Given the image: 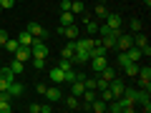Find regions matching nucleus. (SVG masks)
<instances>
[{
  "instance_id": "f257e3e1",
  "label": "nucleus",
  "mask_w": 151,
  "mask_h": 113,
  "mask_svg": "<svg viewBox=\"0 0 151 113\" xmlns=\"http://www.w3.org/2000/svg\"><path fill=\"white\" fill-rule=\"evenodd\" d=\"M30 55L48 58V45H45V38H33V43H30Z\"/></svg>"
},
{
  "instance_id": "f03ea898",
  "label": "nucleus",
  "mask_w": 151,
  "mask_h": 113,
  "mask_svg": "<svg viewBox=\"0 0 151 113\" xmlns=\"http://www.w3.org/2000/svg\"><path fill=\"white\" fill-rule=\"evenodd\" d=\"M134 45H136V48H139L141 53L146 55V58L151 55V45H149V38H146V35H141V33H136V35H134Z\"/></svg>"
},
{
  "instance_id": "7ed1b4c3",
  "label": "nucleus",
  "mask_w": 151,
  "mask_h": 113,
  "mask_svg": "<svg viewBox=\"0 0 151 113\" xmlns=\"http://www.w3.org/2000/svg\"><path fill=\"white\" fill-rule=\"evenodd\" d=\"M58 35H63L65 40H76L81 33H78V25H76V23H70V25H60L58 28Z\"/></svg>"
},
{
  "instance_id": "20e7f679",
  "label": "nucleus",
  "mask_w": 151,
  "mask_h": 113,
  "mask_svg": "<svg viewBox=\"0 0 151 113\" xmlns=\"http://www.w3.org/2000/svg\"><path fill=\"white\" fill-rule=\"evenodd\" d=\"M108 88H111L113 98H121V96H124V88H126V81H124V78H119V75H116V78H113V81L108 83Z\"/></svg>"
},
{
  "instance_id": "39448f33",
  "label": "nucleus",
  "mask_w": 151,
  "mask_h": 113,
  "mask_svg": "<svg viewBox=\"0 0 151 113\" xmlns=\"http://www.w3.org/2000/svg\"><path fill=\"white\" fill-rule=\"evenodd\" d=\"M43 96H45V101H48V103H58V101H63V93H60L58 86H48Z\"/></svg>"
},
{
  "instance_id": "423d86ee",
  "label": "nucleus",
  "mask_w": 151,
  "mask_h": 113,
  "mask_svg": "<svg viewBox=\"0 0 151 113\" xmlns=\"http://www.w3.org/2000/svg\"><path fill=\"white\" fill-rule=\"evenodd\" d=\"M48 78L55 83V86H63V83H65V70L55 65V68H50V70H48Z\"/></svg>"
},
{
  "instance_id": "0eeeda50",
  "label": "nucleus",
  "mask_w": 151,
  "mask_h": 113,
  "mask_svg": "<svg viewBox=\"0 0 151 113\" xmlns=\"http://www.w3.org/2000/svg\"><path fill=\"white\" fill-rule=\"evenodd\" d=\"M25 30L30 33L33 38H45V35H48V30H45V28L40 25V23H28V25H25Z\"/></svg>"
},
{
  "instance_id": "6e6552de",
  "label": "nucleus",
  "mask_w": 151,
  "mask_h": 113,
  "mask_svg": "<svg viewBox=\"0 0 151 113\" xmlns=\"http://www.w3.org/2000/svg\"><path fill=\"white\" fill-rule=\"evenodd\" d=\"M131 45H134V35H129V33L121 30L119 40H116V48H119V50H126V48H131Z\"/></svg>"
},
{
  "instance_id": "1a4fd4ad",
  "label": "nucleus",
  "mask_w": 151,
  "mask_h": 113,
  "mask_svg": "<svg viewBox=\"0 0 151 113\" xmlns=\"http://www.w3.org/2000/svg\"><path fill=\"white\" fill-rule=\"evenodd\" d=\"M106 25L111 28V30H121L124 20H121V15H116V13H108V15H106Z\"/></svg>"
},
{
  "instance_id": "9d476101",
  "label": "nucleus",
  "mask_w": 151,
  "mask_h": 113,
  "mask_svg": "<svg viewBox=\"0 0 151 113\" xmlns=\"http://www.w3.org/2000/svg\"><path fill=\"white\" fill-rule=\"evenodd\" d=\"M70 93H73V96H78V98L86 93V83H83V78H76V81H70Z\"/></svg>"
},
{
  "instance_id": "9b49d317",
  "label": "nucleus",
  "mask_w": 151,
  "mask_h": 113,
  "mask_svg": "<svg viewBox=\"0 0 151 113\" xmlns=\"http://www.w3.org/2000/svg\"><path fill=\"white\" fill-rule=\"evenodd\" d=\"M10 101H13V98L8 96V91H0V113H10L13 111Z\"/></svg>"
},
{
  "instance_id": "f8f14e48",
  "label": "nucleus",
  "mask_w": 151,
  "mask_h": 113,
  "mask_svg": "<svg viewBox=\"0 0 151 113\" xmlns=\"http://www.w3.org/2000/svg\"><path fill=\"white\" fill-rule=\"evenodd\" d=\"M124 53H126V58H129L131 63H141V58H144V53H141V50L136 48V45H131V48H126Z\"/></svg>"
},
{
  "instance_id": "ddd939ff",
  "label": "nucleus",
  "mask_w": 151,
  "mask_h": 113,
  "mask_svg": "<svg viewBox=\"0 0 151 113\" xmlns=\"http://www.w3.org/2000/svg\"><path fill=\"white\" fill-rule=\"evenodd\" d=\"M13 58H18V60H23V63H28V60H30V48H28V45H18V50L13 53Z\"/></svg>"
},
{
  "instance_id": "4468645a",
  "label": "nucleus",
  "mask_w": 151,
  "mask_h": 113,
  "mask_svg": "<svg viewBox=\"0 0 151 113\" xmlns=\"http://www.w3.org/2000/svg\"><path fill=\"white\" fill-rule=\"evenodd\" d=\"M139 83H149L151 81V65H139Z\"/></svg>"
},
{
  "instance_id": "2eb2a0df",
  "label": "nucleus",
  "mask_w": 151,
  "mask_h": 113,
  "mask_svg": "<svg viewBox=\"0 0 151 113\" xmlns=\"http://www.w3.org/2000/svg\"><path fill=\"white\" fill-rule=\"evenodd\" d=\"M88 111H93V113H103V111H108V103L101 101V98H96V101L88 106Z\"/></svg>"
},
{
  "instance_id": "dca6fc26",
  "label": "nucleus",
  "mask_w": 151,
  "mask_h": 113,
  "mask_svg": "<svg viewBox=\"0 0 151 113\" xmlns=\"http://www.w3.org/2000/svg\"><path fill=\"white\" fill-rule=\"evenodd\" d=\"M8 96H10V98H18V96H23V83L13 81L10 86H8Z\"/></svg>"
},
{
  "instance_id": "f3484780",
  "label": "nucleus",
  "mask_w": 151,
  "mask_h": 113,
  "mask_svg": "<svg viewBox=\"0 0 151 113\" xmlns=\"http://www.w3.org/2000/svg\"><path fill=\"white\" fill-rule=\"evenodd\" d=\"M98 78H103V81H106V83H111L113 78H116V70H113L111 65H106V68H103V70H98Z\"/></svg>"
},
{
  "instance_id": "a211bd4d",
  "label": "nucleus",
  "mask_w": 151,
  "mask_h": 113,
  "mask_svg": "<svg viewBox=\"0 0 151 113\" xmlns=\"http://www.w3.org/2000/svg\"><path fill=\"white\" fill-rule=\"evenodd\" d=\"M65 108H70V111H76V108H81V98L78 96H65Z\"/></svg>"
},
{
  "instance_id": "6ab92c4d",
  "label": "nucleus",
  "mask_w": 151,
  "mask_h": 113,
  "mask_svg": "<svg viewBox=\"0 0 151 113\" xmlns=\"http://www.w3.org/2000/svg\"><path fill=\"white\" fill-rule=\"evenodd\" d=\"M76 18L78 15H73L70 10H60V25H70V23H76Z\"/></svg>"
},
{
  "instance_id": "aec40b11",
  "label": "nucleus",
  "mask_w": 151,
  "mask_h": 113,
  "mask_svg": "<svg viewBox=\"0 0 151 113\" xmlns=\"http://www.w3.org/2000/svg\"><path fill=\"white\" fill-rule=\"evenodd\" d=\"M8 65H10V70H13L15 75H20L23 70H25V63H23V60H18V58H13L10 63H8Z\"/></svg>"
},
{
  "instance_id": "412c9836",
  "label": "nucleus",
  "mask_w": 151,
  "mask_h": 113,
  "mask_svg": "<svg viewBox=\"0 0 151 113\" xmlns=\"http://www.w3.org/2000/svg\"><path fill=\"white\" fill-rule=\"evenodd\" d=\"M0 78H5L8 83H13V81L18 78V75H15V73L10 70V65H3V68H0Z\"/></svg>"
},
{
  "instance_id": "4be33fe9",
  "label": "nucleus",
  "mask_w": 151,
  "mask_h": 113,
  "mask_svg": "<svg viewBox=\"0 0 151 113\" xmlns=\"http://www.w3.org/2000/svg\"><path fill=\"white\" fill-rule=\"evenodd\" d=\"M18 45H20V43H18V38H8V43L3 45V50H5V53H15Z\"/></svg>"
},
{
  "instance_id": "5701e85b",
  "label": "nucleus",
  "mask_w": 151,
  "mask_h": 113,
  "mask_svg": "<svg viewBox=\"0 0 151 113\" xmlns=\"http://www.w3.org/2000/svg\"><path fill=\"white\" fill-rule=\"evenodd\" d=\"M18 43L20 45H28V48H30V43H33V35L28 30H20V35H18Z\"/></svg>"
},
{
  "instance_id": "b1692460",
  "label": "nucleus",
  "mask_w": 151,
  "mask_h": 113,
  "mask_svg": "<svg viewBox=\"0 0 151 113\" xmlns=\"http://www.w3.org/2000/svg\"><path fill=\"white\" fill-rule=\"evenodd\" d=\"M73 53H76V50H73V43H70V40H68V43L63 45V50H60V58L70 60V58H73Z\"/></svg>"
},
{
  "instance_id": "393cba45",
  "label": "nucleus",
  "mask_w": 151,
  "mask_h": 113,
  "mask_svg": "<svg viewBox=\"0 0 151 113\" xmlns=\"http://www.w3.org/2000/svg\"><path fill=\"white\" fill-rule=\"evenodd\" d=\"M139 65H141V63H131V60H129V63H126V65H121V68L126 70V75H131V78H134V75L139 73Z\"/></svg>"
},
{
  "instance_id": "a878e982",
  "label": "nucleus",
  "mask_w": 151,
  "mask_h": 113,
  "mask_svg": "<svg viewBox=\"0 0 151 113\" xmlns=\"http://www.w3.org/2000/svg\"><path fill=\"white\" fill-rule=\"evenodd\" d=\"M83 10H86V5H83L81 0H70V13H73V15H81Z\"/></svg>"
},
{
  "instance_id": "bb28decb",
  "label": "nucleus",
  "mask_w": 151,
  "mask_h": 113,
  "mask_svg": "<svg viewBox=\"0 0 151 113\" xmlns=\"http://www.w3.org/2000/svg\"><path fill=\"white\" fill-rule=\"evenodd\" d=\"M93 33H98V23L96 20H86V35H93Z\"/></svg>"
},
{
  "instance_id": "cd10ccee",
  "label": "nucleus",
  "mask_w": 151,
  "mask_h": 113,
  "mask_svg": "<svg viewBox=\"0 0 151 113\" xmlns=\"http://www.w3.org/2000/svg\"><path fill=\"white\" fill-rule=\"evenodd\" d=\"M30 60H33V68H45V58H38V55H30Z\"/></svg>"
},
{
  "instance_id": "c85d7f7f",
  "label": "nucleus",
  "mask_w": 151,
  "mask_h": 113,
  "mask_svg": "<svg viewBox=\"0 0 151 113\" xmlns=\"http://www.w3.org/2000/svg\"><path fill=\"white\" fill-rule=\"evenodd\" d=\"M129 28H131L134 33H139V30H141V20H139V18H134V20L129 23Z\"/></svg>"
},
{
  "instance_id": "c756f323",
  "label": "nucleus",
  "mask_w": 151,
  "mask_h": 113,
  "mask_svg": "<svg viewBox=\"0 0 151 113\" xmlns=\"http://www.w3.org/2000/svg\"><path fill=\"white\" fill-rule=\"evenodd\" d=\"M106 15H108L106 5H96V18H106Z\"/></svg>"
},
{
  "instance_id": "7c9ffc66",
  "label": "nucleus",
  "mask_w": 151,
  "mask_h": 113,
  "mask_svg": "<svg viewBox=\"0 0 151 113\" xmlns=\"http://www.w3.org/2000/svg\"><path fill=\"white\" fill-rule=\"evenodd\" d=\"M58 68H63V70H70V68H73V63H70V60H65V58H60Z\"/></svg>"
},
{
  "instance_id": "2f4dec72",
  "label": "nucleus",
  "mask_w": 151,
  "mask_h": 113,
  "mask_svg": "<svg viewBox=\"0 0 151 113\" xmlns=\"http://www.w3.org/2000/svg\"><path fill=\"white\" fill-rule=\"evenodd\" d=\"M8 38H10V35H8V33L3 30V28H0V48H3V45L8 43Z\"/></svg>"
},
{
  "instance_id": "473e14b6",
  "label": "nucleus",
  "mask_w": 151,
  "mask_h": 113,
  "mask_svg": "<svg viewBox=\"0 0 151 113\" xmlns=\"http://www.w3.org/2000/svg\"><path fill=\"white\" fill-rule=\"evenodd\" d=\"M83 83H86V88H93L96 91V78H83Z\"/></svg>"
},
{
  "instance_id": "72a5a7b5",
  "label": "nucleus",
  "mask_w": 151,
  "mask_h": 113,
  "mask_svg": "<svg viewBox=\"0 0 151 113\" xmlns=\"http://www.w3.org/2000/svg\"><path fill=\"white\" fill-rule=\"evenodd\" d=\"M28 113H40V103H30L28 106Z\"/></svg>"
},
{
  "instance_id": "f704fd0d",
  "label": "nucleus",
  "mask_w": 151,
  "mask_h": 113,
  "mask_svg": "<svg viewBox=\"0 0 151 113\" xmlns=\"http://www.w3.org/2000/svg\"><path fill=\"white\" fill-rule=\"evenodd\" d=\"M15 3H18V0H0V5L5 8V10H8V8H13V5H15Z\"/></svg>"
},
{
  "instance_id": "c9c22d12",
  "label": "nucleus",
  "mask_w": 151,
  "mask_h": 113,
  "mask_svg": "<svg viewBox=\"0 0 151 113\" xmlns=\"http://www.w3.org/2000/svg\"><path fill=\"white\" fill-rule=\"evenodd\" d=\"M45 88H48V86H45V83H35V91L40 93V96H43V93H45Z\"/></svg>"
},
{
  "instance_id": "e433bc0d",
  "label": "nucleus",
  "mask_w": 151,
  "mask_h": 113,
  "mask_svg": "<svg viewBox=\"0 0 151 113\" xmlns=\"http://www.w3.org/2000/svg\"><path fill=\"white\" fill-rule=\"evenodd\" d=\"M8 86H10V83H8L5 78H0V91H8Z\"/></svg>"
},
{
  "instance_id": "4c0bfd02",
  "label": "nucleus",
  "mask_w": 151,
  "mask_h": 113,
  "mask_svg": "<svg viewBox=\"0 0 151 113\" xmlns=\"http://www.w3.org/2000/svg\"><path fill=\"white\" fill-rule=\"evenodd\" d=\"M60 10H70V0H63L60 3Z\"/></svg>"
},
{
  "instance_id": "58836bf2",
  "label": "nucleus",
  "mask_w": 151,
  "mask_h": 113,
  "mask_svg": "<svg viewBox=\"0 0 151 113\" xmlns=\"http://www.w3.org/2000/svg\"><path fill=\"white\" fill-rule=\"evenodd\" d=\"M144 5H146V8H149V5H151V0H144Z\"/></svg>"
},
{
  "instance_id": "ea45409f",
  "label": "nucleus",
  "mask_w": 151,
  "mask_h": 113,
  "mask_svg": "<svg viewBox=\"0 0 151 113\" xmlns=\"http://www.w3.org/2000/svg\"><path fill=\"white\" fill-rule=\"evenodd\" d=\"M3 53H5V50H3V48H0V55H3Z\"/></svg>"
},
{
  "instance_id": "a19ab883",
  "label": "nucleus",
  "mask_w": 151,
  "mask_h": 113,
  "mask_svg": "<svg viewBox=\"0 0 151 113\" xmlns=\"http://www.w3.org/2000/svg\"><path fill=\"white\" fill-rule=\"evenodd\" d=\"M0 13H3V5H0Z\"/></svg>"
},
{
  "instance_id": "79ce46f5",
  "label": "nucleus",
  "mask_w": 151,
  "mask_h": 113,
  "mask_svg": "<svg viewBox=\"0 0 151 113\" xmlns=\"http://www.w3.org/2000/svg\"><path fill=\"white\" fill-rule=\"evenodd\" d=\"M18 3H20V0H18Z\"/></svg>"
}]
</instances>
